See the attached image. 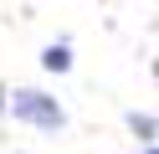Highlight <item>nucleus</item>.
Masks as SVG:
<instances>
[{
  "instance_id": "obj_4",
  "label": "nucleus",
  "mask_w": 159,
  "mask_h": 154,
  "mask_svg": "<svg viewBox=\"0 0 159 154\" xmlns=\"http://www.w3.org/2000/svg\"><path fill=\"white\" fill-rule=\"evenodd\" d=\"M149 154H159V144H154V149H149Z\"/></svg>"
},
{
  "instance_id": "obj_5",
  "label": "nucleus",
  "mask_w": 159,
  "mask_h": 154,
  "mask_svg": "<svg viewBox=\"0 0 159 154\" xmlns=\"http://www.w3.org/2000/svg\"><path fill=\"white\" fill-rule=\"evenodd\" d=\"M154 77H159V62H154Z\"/></svg>"
},
{
  "instance_id": "obj_1",
  "label": "nucleus",
  "mask_w": 159,
  "mask_h": 154,
  "mask_svg": "<svg viewBox=\"0 0 159 154\" xmlns=\"http://www.w3.org/2000/svg\"><path fill=\"white\" fill-rule=\"evenodd\" d=\"M11 113L21 123H36V128H62V123H67L62 103L46 98V92H36V87H16L11 92Z\"/></svg>"
},
{
  "instance_id": "obj_3",
  "label": "nucleus",
  "mask_w": 159,
  "mask_h": 154,
  "mask_svg": "<svg viewBox=\"0 0 159 154\" xmlns=\"http://www.w3.org/2000/svg\"><path fill=\"white\" fill-rule=\"evenodd\" d=\"M41 67L46 72H67V67H72V51H67V46H46L41 51Z\"/></svg>"
},
{
  "instance_id": "obj_2",
  "label": "nucleus",
  "mask_w": 159,
  "mask_h": 154,
  "mask_svg": "<svg viewBox=\"0 0 159 154\" xmlns=\"http://www.w3.org/2000/svg\"><path fill=\"white\" fill-rule=\"evenodd\" d=\"M128 128H134L139 139L154 149V139H159V118H149V113H128Z\"/></svg>"
}]
</instances>
